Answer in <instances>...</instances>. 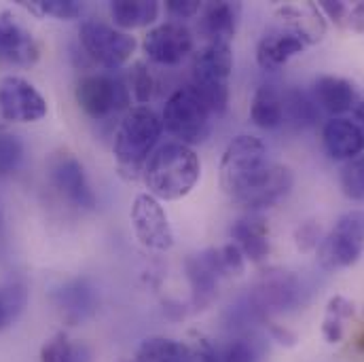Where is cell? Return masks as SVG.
<instances>
[{"instance_id": "1", "label": "cell", "mask_w": 364, "mask_h": 362, "mask_svg": "<svg viewBox=\"0 0 364 362\" xmlns=\"http://www.w3.org/2000/svg\"><path fill=\"white\" fill-rule=\"evenodd\" d=\"M218 182L231 201L257 214L279 203L292 191L294 174L288 166L267 159V149L257 136L240 134L220 157Z\"/></svg>"}, {"instance_id": "2", "label": "cell", "mask_w": 364, "mask_h": 362, "mask_svg": "<svg viewBox=\"0 0 364 362\" xmlns=\"http://www.w3.org/2000/svg\"><path fill=\"white\" fill-rule=\"evenodd\" d=\"M201 179V161L193 147L166 142L153 151L142 168L146 193L159 201H176L186 197Z\"/></svg>"}, {"instance_id": "3", "label": "cell", "mask_w": 364, "mask_h": 362, "mask_svg": "<svg viewBox=\"0 0 364 362\" xmlns=\"http://www.w3.org/2000/svg\"><path fill=\"white\" fill-rule=\"evenodd\" d=\"M164 134L161 117L149 106H134L121 119L114 132L112 153L117 166L127 179H142V168L153 155Z\"/></svg>"}, {"instance_id": "4", "label": "cell", "mask_w": 364, "mask_h": 362, "mask_svg": "<svg viewBox=\"0 0 364 362\" xmlns=\"http://www.w3.org/2000/svg\"><path fill=\"white\" fill-rule=\"evenodd\" d=\"M233 73V49L227 43H205L193 58L191 90L218 119L229 108V79Z\"/></svg>"}, {"instance_id": "5", "label": "cell", "mask_w": 364, "mask_h": 362, "mask_svg": "<svg viewBox=\"0 0 364 362\" xmlns=\"http://www.w3.org/2000/svg\"><path fill=\"white\" fill-rule=\"evenodd\" d=\"M212 110L205 106V102L191 90V85L176 90L166 102L161 112L164 129L176 138V142L193 147L197 142H203L210 136L212 129Z\"/></svg>"}, {"instance_id": "6", "label": "cell", "mask_w": 364, "mask_h": 362, "mask_svg": "<svg viewBox=\"0 0 364 362\" xmlns=\"http://www.w3.org/2000/svg\"><path fill=\"white\" fill-rule=\"evenodd\" d=\"M364 255V210H350L337 218L318 246V263L324 272L356 265Z\"/></svg>"}, {"instance_id": "7", "label": "cell", "mask_w": 364, "mask_h": 362, "mask_svg": "<svg viewBox=\"0 0 364 362\" xmlns=\"http://www.w3.org/2000/svg\"><path fill=\"white\" fill-rule=\"evenodd\" d=\"M79 43L91 62L106 70H117L125 66L138 47V41L129 32H123L112 23L100 19H85L81 23Z\"/></svg>"}, {"instance_id": "8", "label": "cell", "mask_w": 364, "mask_h": 362, "mask_svg": "<svg viewBox=\"0 0 364 362\" xmlns=\"http://www.w3.org/2000/svg\"><path fill=\"white\" fill-rule=\"evenodd\" d=\"M75 97L87 117L102 121L117 115L119 110H125L132 95L121 79L104 73H91L79 79Z\"/></svg>"}, {"instance_id": "9", "label": "cell", "mask_w": 364, "mask_h": 362, "mask_svg": "<svg viewBox=\"0 0 364 362\" xmlns=\"http://www.w3.org/2000/svg\"><path fill=\"white\" fill-rule=\"evenodd\" d=\"M129 220L136 240L153 252H168L174 248V229L170 225L168 212L159 199L149 193L134 197Z\"/></svg>"}, {"instance_id": "10", "label": "cell", "mask_w": 364, "mask_h": 362, "mask_svg": "<svg viewBox=\"0 0 364 362\" xmlns=\"http://www.w3.org/2000/svg\"><path fill=\"white\" fill-rule=\"evenodd\" d=\"M47 176L53 188L75 208L79 210H93L95 208V193L91 188L87 172L83 164L68 151H60L49 159Z\"/></svg>"}, {"instance_id": "11", "label": "cell", "mask_w": 364, "mask_h": 362, "mask_svg": "<svg viewBox=\"0 0 364 362\" xmlns=\"http://www.w3.org/2000/svg\"><path fill=\"white\" fill-rule=\"evenodd\" d=\"M142 49L153 64L178 66L195 49V36L188 26L178 21H166L151 28L144 34Z\"/></svg>"}, {"instance_id": "12", "label": "cell", "mask_w": 364, "mask_h": 362, "mask_svg": "<svg viewBox=\"0 0 364 362\" xmlns=\"http://www.w3.org/2000/svg\"><path fill=\"white\" fill-rule=\"evenodd\" d=\"M0 112L6 123H36L47 115V100L23 77L9 75L0 81Z\"/></svg>"}, {"instance_id": "13", "label": "cell", "mask_w": 364, "mask_h": 362, "mask_svg": "<svg viewBox=\"0 0 364 362\" xmlns=\"http://www.w3.org/2000/svg\"><path fill=\"white\" fill-rule=\"evenodd\" d=\"M301 297H303V286L294 273L269 270L259 277L252 292V303L259 312L272 314V312H286L299 305Z\"/></svg>"}, {"instance_id": "14", "label": "cell", "mask_w": 364, "mask_h": 362, "mask_svg": "<svg viewBox=\"0 0 364 362\" xmlns=\"http://www.w3.org/2000/svg\"><path fill=\"white\" fill-rule=\"evenodd\" d=\"M184 272L191 286V299L197 309L208 307L218 294V282L223 275L216 248H208L199 255H191L184 261Z\"/></svg>"}, {"instance_id": "15", "label": "cell", "mask_w": 364, "mask_h": 362, "mask_svg": "<svg viewBox=\"0 0 364 362\" xmlns=\"http://www.w3.org/2000/svg\"><path fill=\"white\" fill-rule=\"evenodd\" d=\"M41 58V47L11 13H0V60L15 66H32Z\"/></svg>"}, {"instance_id": "16", "label": "cell", "mask_w": 364, "mask_h": 362, "mask_svg": "<svg viewBox=\"0 0 364 362\" xmlns=\"http://www.w3.org/2000/svg\"><path fill=\"white\" fill-rule=\"evenodd\" d=\"M275 26L299 36L307 47L316 45L326 34V19L316 2L284 4L275 11Z\"/></svg>"}, {"instance_id": "17", "label": "cell", "mask_w": 364, "mask_h": 362, "mask_svg": "<svg viewBox=\"0 0 364 362\" xmlns=\"http://www.w3.org/2000/svg\"><path fill=\"white\" fill-rule=\"evenodd\" d=\"M53 303L68 324L85 322L97 309V290L85 277L64 282L53 290Z\"/></svg>"}, {"instance_id": "18", "label": "cell", "mask_w": 364, "mask_h": 362, "mask_svg": "<svg viewBox=\"0 0 364 362\" xmlns=\"http://www.w3.org/2000/svg\"><path fill=\"white\" fill-rule=\"evenodd\" d=\"M322 144L331 159L352 161L364 153V129L352 119L333 117L322 129Z\"/></svg>"}, {"instance_id": "19", "label": "cell", "mask_w": 364, "mask_h": 362, "mask_svg": "<svg viewBox=\"0 0 364 362\" xmlns=\"http://www.w3.org/2000/svg\"><path fill=\"white\" fill-rule=\"evenodd\" d=\"M242 21V4L240 2H210L201 9L199 15V34L205 38V43H227L237 34Z\"/></svg>"}, {"instance_id": "20", "label": "cell", "mask_w": 364, "mask_h": 362, "mask_svg": "<svg viewBox=\"0 0 364 362\" xmlns=\"http://www.w3.org/2000/svg\"><path fill=\"white\" fill-rule=\"evenodd\" d=\"M229 235H231V242L242 250V255L250 263H263L272 252L269 227H267L265 218L255 212L237 218L231 225Z\"/></svg>"}, {"instance_id": "21", "label": "cell", "mask_w": 364, "mask_h": 362, "mask_svg": "<svg viewBox=\"0 0 364 362\" xmlns=\"http://www.w3.org/2000/svg\"><path fill=\"white\" fill-rule=\"evenodd\" d=\"M305 47L307 45L292 32L279 26H272L257 45V64L267 73H275L284 68L294 55L303 53Z\"/></svg>"}, {"instance_id": "22", "label": "cell", "mask_w": 364, "mask_h": 362, "mask_svg": "<svg viewBox=\"0 0 364 362\" xmlns=\"http://www.w3.org/2000/svg\"><path fill=\"white\" fill-rule=\"evenodd\" d=\"M314 102L318 108L326 110L333 117H341L348 110H354L358 100V90L352 81L335 75H324L314 83Z\"/></svg>"}, {"instance_id": "23", "label": "cell", "mask_w": 364, "mask_h": 362, "mask_svg": "<svg viewBox=\"0 0 364 362\" xmlns=\"http://www.w3.org/2000/svg\"><path fill=\"white\" fill-rule=\"evenodd\" d=\"M161 4L157 0H114L110 2L112 26L127 32L134 28L153 26L159 17Z\"/></svg>"}, {"instance_id": "24", "label": "cell", "mask_w": 364, "mask_h": 362, "mask_svg": "<svg viewBox=\"0 0 364 362\" xmlns=\"http://www.w3.org/2000/svg\"><path fill=\"white\" fill-rule=\"evenodd\" d=\"M250 121L261 129H277L284 123L282 91L272 83L261 85L250 102Z\"/></svg>"}, {"instance_id": "25", "label": "cell", "mask_w": 364, "mask_h": 362, "mask_svg": "<svg viewBox=\"0 0 364 362\" xmlns=\"http://www.w3.org/2000/svg\"><path fill=\"white\" fill-rule=\"evenodd\" d=\"M356 314V305L343 297V294H335L328 299L326 303V312L322 318V337L326 344L337 346L341 344L343 335H346V322Z\"/></svg>"}, {"instance_id": "26", "label": "cell", "mask_w": 364, "mask_h": 362, "mask_svg": "<svg viewBox=\"0 0 364 362\" xmlns=\"http://www.w3.org/2000/svg\"><path fill=\"white\" fill-rule=\"evenodd\" d=\"M136 362H191V350L170 337H146L136 352Z\"/></svg>"}, {"instance_id": "27", "label": "cell", "mask_w": 364, "mask_h": 362, "mask_svg": "<svg viewBox=\"0 0 364 362\" xmlns=\"http://www.w3.org/2000/svg\"><path fill=\"white\" fill-rule=\"evenodd\" d=\"M28 305V288L21 280H9L0 286V331L9 329Z\"/></svg>"}, {"instance_id": "28", "label": "cell", "mask_w": 364, "mask_h": 362, "mask_svg": "<svg viewBox=\"0 0 364 362\" xmlns=\"http://www.w3.org/2000/svg\"><path fill=\"white\" fill-rule=\"evenodd\" d=\"M41 362H90V350L66 333H55L41 348Z\"/></svg>"}, {"instance_id": "29", "label": "cell", "mask_w": 364, "mask_h": 362, "mask_svg": "<svg viewBox=\"0 0 364 362\" xmlns=\"http://www.w3.org/2000/svg\"><path fill=\"white\" fill-rule=\"evenodd\" d=\"M284 102V121L288 119L296 127H309L318 121V104L314 97L299 90L282 91Z\"/></svg>"}, {"instance_id": "30", "label": "cell", "mask_w": 364, "mask_h": 362, "mask_svg": "<svg viewBox=\"0 0 364 362\" xmlns=\"http://www.w3.org/2000/svg\"><path fill=\"white\" fill-rule=\"evenodd\" d=\"M36 17H55L60 21H70L83 15L85 4L79 0H36V2H19Z\"/></svg>"}, {"instance_id": "31", "label": "cell", "mask_w": 364, "mask_h": 362, "mask_svg": "<svg viewBox=\"0 0 364 362\" xmlns=\"http://www.w3.org/2000/svg\"><path fill=\"white\" fill-rule=\"evenodd\" d=\"M261 354V344L252 337H235L218 346V362H259Z\"/></svg>"}, {"instance_id": "32", "label": "cell", "mask_w": 364, "mask_h": 362, "mask_svg": "<svg viewBox=\"0 0 364 362\" xmlns=\"http://www.w3.org/2000/svg\"><path fill=\"white\" fill-rule=\"evenodd\" d=\"M127 90H129V95H134V100L140 106H144V104H149L153 100L155 90H157V83H155V77H153L151 68L144 62L134 64V68L129 70Z\"/></svg>"}, {"instance_id": "33", "label": "cell", "mask_w": 364, "mask_h": 362, "mask_svg": "<svg viewBox=\"0 0 364 362\" xmlns=\"http://www.w3.org/2000/svg\"><path fill=\"white\" fill-rule=\"evenodd\" d=\"M341 191L352 201H364V153L348 161L341 170Z\"/></svg>"}, {"instance_id": "34", "label": "cell", "mask_w": 364, "mask_h": 362, "mask_svg": "<svg viewBox=\"0 0 364 362\" xmlns=\"http://www.w3.org/2000/svg\"><path fill=\"white\" fill-rule=\"evenodd\" d=\"M23 161V144L15 134L0 132V179L13 174Z\"/></svg>"}, {"instance_id": "35", "label": "cell", "mask_w": 364, "mask_h": 362, "mask_svg": "<svg viewBox=\"0 0 364 362\" xmlns=\"http://www.w3.org/2000/svg\"><path fill=\"white\" fill-rule=\"evenodd\" d=\"M216 257H218V263H220V270H223L225 277L242 275L246 272V257L242 255V250L233 242L216 248Z\"/></svg>"}, {"instance_id": "36", "label": "cell", "mask_w": 364, "mask_h": 362, "mask_svg": "<svg viewBox=\"0 0 364 362\" xmlns=\"http://www.w3.org/2000/svg\"><path fill=\"white\" fill-rule=\"evenodd\" d=\"M322 238H324V235H322L320 225H318V223H311V220L299 225L296 231H294V244H296V248L303 250V252L318 248L320 242H322Z\"/></svg>"}, {"instance_id": "37", "label": "cell", "mask_w": 364, "mask_h": 362, "mask_svg": "<svg viewBox=\"0 0 364 362\" xmlns=\"http://www.w3.org/2000/svg\"><path fill=\"white\" fill-rule=\"evenodd\" d=\"M203 4L197 0H168L166 2V13L172 17V21L182 23L184 19H193L201 13Z\"/></svg>"}, {"instance_id": "38", "label": "cell", "mask_w": 364, "mask_h": 362, "mask_svg": "<svg viewBox=\"0 0 364 362\" xmlns=\"http://www.w3.org/2000/svg\"><path fill=\"white\" fill-rule=\"evenodd\" d=\"M318 9L322 11V15L326 19H331L339 28H346L348 26L350 4H346V2H333V0H322V2H318Z\"/></svg>"}, {"instance_id": "39", "label": "cell", "mask_w": 364, "mask_h": 362, "mask_svg": "<svg viewBox=\"0 0 364 362\" xmlns=\"http://www.w3.org/2000/svg\"><path fill=\"white\" fill-rule=\"evenodd\" d=\"M346 28H352L356 32H364V2H356V4L350 6Z\"/></svg>"}, {"instance_id": "40", "label": "cell", "mask_w": 364, "mask_h": 362, "mask_svg": "<svg viewBox=\"0 0 364 362\" xmlns=\"http://www.w3.org/2000/svg\"><path fill=\"white\" fill-rule=\"evenodd\" d=\"M272 335L279 341V344H288V346H292L294 344V335L290 333V331H286V329H282L279 324H272Z\"/></svg>"}, {"instance_id": "41", "label": "cell", "mask_w": 364, "mask_h": 362, "mask_svg": "<svg viewBox=\"0 0 364 362\" xmlns=\"http://www.w3.org/2000/svg\"><path fill=\"white\" fill-rule=\"evenodd\" d=\"M354 115H356V123L364 129V102H358V104H356Z\"/></svg>"}, {"instance_id": "42", "label": "cell", "mask_w": 364, "mask_h": 362, "mask_svg": "<svg viewBox=\"0 0 364 362\" xmlns=\"http://www.w3.org/2000/svg\"><path fill=\"white\" fill-rule=\"evenodd\" d=\"M358 348H360V350L364 352V333L360 335V337H358Z\"/></svg>"}, {"instance_id": "43", "label": "cell", "mask_w": 364, "mask_h": 362, "mask_svg": "<svg viewBox=\"0 0 364 362\" xmlns=\"http://www.w3.org/2000/svg\"><path fill=\"white\" fill-rule=\"evenodd\" d=\"M4 123H6V121H4V119H2V112H0V132H2V129H4Z\"/></svg>"}]
</instances>
